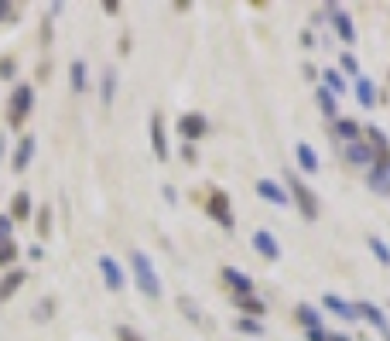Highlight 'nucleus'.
Instances as JSON below:
<instances>
[{"label": "nucleus", "instance_id": "f257e3e1", "mask_svg": "<svg viewBox=\"0 0 390 341\" xmlns=\"http://www.w3.org/2000/svg\"><path fill=\"white\" fill-rule=\"evenodd\" d=\"M130 266H134L137 290H140L144 297H155V301H157V297H161V277H157L155 263H151V256L137 249L134 256H130Z\"/></svg>", "mask_w": 390, "mask_h": 341}, {"label": "nucleus", "instance_id": "f03ea898", "mask_svg": "<svg viewBox=\"0 0 390 341\" xmlns=\"http://www.w3.org/2000/svg\"><path fill=\"white\" fill-rule=\"evenodd\" d=\"M288 188H291V205H298L301 215H305L308 222H315V219H318V198L312 195V188H308L298 174H288Z\"/></svg>", "mask_w": 390, "mask_h": 341}, {"label": "nucleus", "instance_id": "7ed1b4c3", "mask_svg": "<svg viewBox=\"0 0 390 341\" xmlns=\"http://www.w3.org/2000/svg\"><path fill=\"white\" fill-rule=\"evenodd\" d=\"M31 106H35V89H31L28 82H21L18 89H14V96H11V106H7V116H11V123L18 127L21 120L31 113Z\"/></svg>", "mask_w": 390, "mask_h": 341}, {"label": "nucleus", "instance_id": "20e7f679", "mask_svg": "<svg viewBox=\"0 0 390 341\" xmlns=\"http://www.w3.org/2000/svg\"><path fill=\"white\" fill-rule=\"evenodd\" d=\"M206 212H209V215H213V219L226 229V232H233V229H236V219H233V209H230L226 191H213V195H209V202H206Z\"/></svg>", "mask_w": 390, "mask_h": 341}, {"label": "nucleus", "instance_id": "39448f33", "mask_svg": "<svg viewBox=\"0 0 390 341\" xmlns=\"http://www.w3.org/2000/svg\"><path fill=\"white\" fill-rule=\"evenodd\" d=\"M96 270H99V277H103V284H106V290H113V294H120L123 290V284H127V277H123V266L113 260V256H99L96 260Z\"/></svg>", "mask_w": 390, "mask_h": 341}, {"label": "nucleus", "instance_id": "423d86ee", "mask_svg": "<svg viewBox=\"0 0 390 341\" xmlns=\"http://www.w3.org/2000/svg\"><path fill=\"white\" fill-rule=\"evenodd\" d=\"M329 18H332V28H335V35L342 38V45H356V24H352L350 11H342V7L329 4Z\"/></svg>", "mask_w": 390, "mask_h": 341}, {"label": "nucleus", "instance_id": "0eeeda50", "mask_svg": "<svg viewBox=\"0 0 390 341\" xmlns=\"http://www.w3.org/2000/svg\"><path fill=\"white\" fill-rule=\"evenodd\" d=\"M254 191L260 195V198H264V202L277 205V209H288V205H291V195H288V191L281 188L277 181H271V178H260V181L254 185Z\"/></svg>", "mask_w": 390, "mask_h": 341}, {"label": "nucleus", "instance_id": "6e6552de", "mask_svg": "<svg viewBox=\"0 0 390 341\" xmlns=\"http://www.w3.org/2000/svg\"><path fill=\"white\" fill-rule=\"evenodd\" d=\"M206 130H209V123L202 113H185L178 120V133L185 137V144H195L199 137H206Z\"/></svg>", "mask_w": 390, "mask_h": 341}, {"label": "nucleus", "instance_id": "1a4fd4ad", "mask_svg": "<svg viewBox=\"0 0 390 341\" xmlns=\"http://www.w3.org/2000/svg\"><path fill=\"white\" fill-rule=\"evenodd\" d=\"M250 243H254V249L264 256V260H271V263H277V260H281V243L274 239L271 229H257Z\"/></svg>", "mask_w": 390, "mask_h": 341}, {"label": "nucleus", "instance_id": "9d476101", "mask_svg": "<svg viewBox=\"0 0 390 341\" xmlns=\"http://www.w3.org/2000/svg\"><path fill=\"white\" fill-rule=\"evenodd\" d=\"M356 314H360V318H367V321H370L373 328H377V331L384 335V341H390V321H387V314H384V311H380L377 304L360 301V304H356Z\"/></svg>", "mask_w": 390, "mask_h": 341}, {"label": "nucleus", "instance_id": "9b49d317", "mask_svg": "<svg viewBox=\"0 0 390 341\" xmlns=\"http://www.w3.org/2000/svg\"><path fill=\"white\" fill-rule=\"evenodd\" d=\"M322 307H325V311H332L335 318H342V321H360V314H356V304H352V301H342L339 294H325V297H322Z\"/></svg>", "mask_w": 390, "mask_h": 341}, {"label": "nucleus", "instance_id": "f8f14e48", "mask_svg": "<svg viewBox=\"0 0 390 341\" xmlns=\"http://www.w3.org/2000/svg\"><path fill=\"white\" fill-rule=\"evenodd\" d=\"M223 280L230 284L233 297H247V294H254V280H250L243 270H236V266H226V270H223Z\"/></svg>", "mask_w": 390, "mask_h": 341}, {"label": "nucleus", "instance_id": "ddd939ff", "mask_svg": "<svg viewBox=\"0 0 390 341\" xmlns=\"http://www.w3.org/2000/svg\"><path fill=\"white\" fill-rule=\"evenodd\" d=\"M346 161H350V164H356V168H373V164H377V151H373L370 144H360V140H356V144H346Z\"/></svg>", "mask_w": 390, "mask_h": 341}, {"label": "nucleus", "instance_id": "4468645a", "mask_svg": "<svg viewBox=\"0 0 390 341\" xmlns=\"http://www.w3.org/2000/svg\"><path fill=\"white\" fill-rule=\"evenodd\" d=\"M367 188H370L373 195H384V198L390 195V174H387V164H384V161L367 170Z\"/></svg>", "mask_w": 390, "mask_h": 341}, {"label": "nucleus", "instance_id": "2eb2a0df", "mask_svg": "<svg viewBox=\"0 0 390 341\" xmlns=\"http://www.w3.org/2000/svg\"><path fill=\"white\" fill-rule=\"evenodd\" d=\"M151 147H155V157L157 161H168V137H165V120L161 116H151Z\"/></svg>", "mask_w": 390, "mask_h": 341}, {"label": "nucleus", "instance_id": "dca6fc26", "mask_svg": "<svg viewBox=\"0 0 390 341\" xmlns=\"http://www.w3.org/2000/svg\"><path fill=\"white\" fill-rule=\"evenodd\" d=\"M35 137L28 133V137H21L18 151H14V170H28V164H31V157H35Z\"/></svg>", "mask_w": 390, "mask_h": 341}, {"label": "nucleus", "instance_id": "f3484780", "mask_svg": "<svg viewBox=\"0 0 390 341\" xmlns=\"http://www.w3.org/2000/svg\"><path fill=\"white\" fill-rule=\"evenodd\" d=\"M294 157H298V168L305 170V174H318V154H315L312 144H298Z\"/></svg>", "mask_w": 390, "mask_h": 341}, {"label": "nucleus", "instance_id": "a211bd4d", "mask_svg": "<svg viewBox=\"0 0 390 341\" xmlns=\"http://www.w3.org/2000/svg\"><path fill=\"white\" fill-rule=\"evenodd\" d=\"M233 307L240 311V314L254 318V321L264 314V311H267V307H264V301H260V297H254V294H247V297H233Z\"/></svg>", "mask_w": 390, "mask_h": 341}, {"label": "nucleus", "instance_id": "6ab92c4d", "mask_svg": "<svg viewBox=\"0 0 390 341\" xmlns=\"http://www.w3.org/2000/svg\"><path fill=\"white\" fill-rule=\"evenodd\" d=\"M356 103L363 106V110H373L377 106V86H373L370 79H356Z\"/></svg>", "mask_w": 390, "mask_h": 341}, {"label": "nucleus", "instance_id": "aec40b11", "mask_svg": "<svg viewBox=\"0 0 390 341\" xmlns=\"http://www.w3.org/2000/svg\"><path fill=\"white\" fill-rule=\"evenodd\" d=\"M315 103H318L322 116H329V120H339V103H335V96H332L325 86H318V89H315Z\"/></svg>", "mask_w": 390, "mask_h": 341}, {"label": "nucleus", "instance_id": "412c9836", "mask_svg": "<svg viewBox=\"0 0 390 341\" xmlns=\"http://www.w3.org/2000/svg\"><path fill=\"white\" fill-rule=\"evenodd\" d=\"M99 99H103V106H113V99H117V69H106V72H103Z\"/></svg>", "mask_w": 390, "mask_h": 341}, {"label": "nucleus", "instance_id": "4be33fe9", "mask_svg": "<svg viewBox=\"0 0 390 341\" xmlns=\"http://www.w3.org/2000/svg\"><path fill=\"white\" fill-rule=\"evenodd\" d=\"M294 318L305 324V331H315V328H322V314H318V307H312V304H298Z\"/></svg>", "mask_w": 390, "mask_h": 341}, {"label": "nucleus", "instance_id": "5701e85b", "mask_svg": "<svg viewBox=\"0 0 390 341\" xmlns=\"http://www.w3.org/2000/svg\"><path fill=\"white\" fill-rule=\"evenodd\" d=\"M322 82L332 96H346V76L339 69H322Z\"/></svg>", "mask_w": 390, "mask_h": 341}, {"label": "nucleus", "instance_id": "b1692460", "mask_svg": "<svg viewBox=\"0 0 390 341\" xmlns=\"http://www.w3.org/2000/svg\"><path fill=\"white\" fill-rule=\"evenodd\" d=\"M335 133H339L346 144H356L363 130H360V123H356V120H350V116H339V120H335Z\"/></svg>", "mask_w": 390, "mask_h": 341}, {"label": "nucleus", "instance_id": "393cba45", "mask_svg": "<svg viewBox=\"0 0 390 341\" xmlns=\"http://www.w3.org/2000/svg\"><path fill=\"white\" fill-rule=\"evenodd\" d=\"M28 215H31V195H28V191H18L14 202H11V219H14V222H24Z\"/></svg>", "mask_w": 390, "mask_h": 341}, {"label": "nucleus", "instance_id": "a878e982", "mask_svg": "<svg viewBox=\"0 0 390 341\" xmlns=\"http://www.w3.org/2000/svg\"><path fill=\"white\" fill-rule=\"evenodd\" d=\"M69 79H72V93H76V96L86 93V82H89L86 62H72V65H69Z\"/></svg>", "mask_w": 390, "mask_h": 341}, {"label": "nucleus", "instance_id": "bb28decb", "mask_svg": "<svg viewBox=\"0 0 390 341\" xmlns=\"http://www.w3.org/2000/svg\"><path fill=\"white\" fill-rule=\"evenodd\" d=\"M21 284H24V270H14V273H7V277L0 280V301H7V297H11V294H14Z\"/></svg>", "mask_w": 390, "mask_h": 341}, {"label": "nucleus", "instance_id": "cd10ccee", "mask_svg": "<svg viewBox=\"0 0 390 341\" xmlns=\"http://www.w3.org/2000/svg\"><path fill=\"white\" fill-rule=\"evenodd\" d=\"M367 137H370V140H373V144H370L373 151L380 154V157H387V151H390V140H387V133L380 130V127H373V123H370V127H367Z\"/></svg>", "mask_w": 390, "mask_h": 341}, {"label": "nucleus", "instance_id": "c85d7f7f", "mask_svg": "<svg viewBox=\"0 0 390 341\" xmlns=\"http://www.w3.org/2000/svg\"><path fill=\"white\" fill-rule=\"evenodd\" d=\"M367 246H370V253L380 260V266H390V246L380 239V236H370V239H367Z\"/></svg>", "mask_w": 390, "mask_h": 341}, {"label": "nucleus", "instance_id": "c756f323", "mask_svg": "<svg viewBox=\"0 0 390 341\" xmlns=\"http://www.w3.org/2000/svg\"><path fill=\"white\" fill-rule=\"evenodd\" d=\"M240 335H264V324L260 321H254V318H240V321L233 324Z\"/></svg>", "mask_w": 390, "mask_h": 341}, {"label": "nucleus", "instance_id": "7c9ffc66", "mask_svg": "<svg viewBox=\"0 0 390 341\" xmlns=\"http://www.w3.org/2000/svg\"><path fill=\"white\" fill-rule=\"evenodd\" d=\"M14 260H18V243H14V239L0 243V266H11Z\"/></svg>", "mask_w": 390, "mask_h": 341}, {"label": "nucleus", "instance_id": "2f4dec72", "mask_svg": "<svg viewBox=\"0 0 390 341\" xmlns=\"http://www.w3.org/2000/svg\"><path fill=\"white\" fill-rule=\"evenodd\" d=\"M38 236H41V239H45V236H52V209H48V205L38 212Z\"/></svg>", "mask_w": 390, "mask_h": 341}, {"label": "nucleus", "instance_id": "473e14b6", "mask_svg": "<svg viewBox=\"0 0 390 341\" xmlns=\"http://www.w3.org/2000/svg\"><path fill=\"white\" fill-rule=\"evenodd\" d=\"M339 69H342L346 76H360V62H356V55H350V52H342V58H339Z\"/></svg>", "mask_w": 390, "mask_h": 341}, {"label": "nucleus", "instance_id": "72a5a7b5", "mask_svg": "<svg viewBox=\"0 0 390 341\" xmlns=\"http://www.w3.org/2000/svg\"><path fill=\"white\" fill-rule=\"evenodd\" d=\"M178 307H182V311H185V318H189V321H202V318H199V307H195V301L192 297H178Z\"/></svg>", "mask_w": 390, "mask_h": 341}, {"label": "nucleus", "instance_id": "f704fd0d", "mask_svg": "<svg viewBox=\"0 0 390 341\" xmlns=\"http://www.w3.org/2000/svg\"><path fill=\"white\" fill-rule=\"evenodd\" d=\"M11 232H14V219H11V215H0V243H7V239H14Z\"/></svg>", "mask_w": 390, "mask_h": 341}, {"label": "nucleus", "instance_id": "c9c22d12", "mask_svg": "<svg viewBox=\"0 0 390 341\" xmlns=\"http://www.w3.org/2000/svg\"><path fill=\"white\" fill-rule=\"evenodd\" d=\"M18 72V62L14 58H0V79H14Z\"/></svg>", "mask_w": 390, "mask_h": 341}, {"label": "nucleus", "instance_id": "e433bc0d", "mask_svg": "<svg viewBox=\"0 0 390 341\" xmlns=\"http://www.w3.org/2000/svg\"><path fill=\"white\" fill-rule=\"evenodd\" d=\"M117 341H144V338L137 335L134 328H127V324H120V328H117Z\"/></svg>", "mask_w": 390, "mask_h": 341}, {"label": "nucleus", "instance_id": "4c0bfd02", "mask_svg": "<svg viewBox=\"0 0 390 341\" xmlns=\"http://www.w3.org/2000/svg\"><path fill=\"white\" fill-rule=\"evenodd\" d=\"M35 318H38V321H48V318H52V301L38 304V307H35Z\"/></svg>", "mask_w": 390, "mask_h": 341}, {"label": "nucleus", "instance_id": "58836bf2", "mask_svg": "<svg viewBox=\"0 0 390 341\" xmlns=\"http://www.w3.org/2000/svg\"><path fill=\"white\" fill-rule=\"evenodd\" d=\"M182 157H185L189 164H195V161H199V154H195V144H185V147H182Z\"/></svg>", "mask_w": 390, "mask_h": 341}, {"label": "nucleus", "instance_id": "ea45409f", "mask_svg": "<svg viewBox=\"0 0 390 341\" xmlns=\"http://www.w3.org/2000/svg\"><path fill=\"white\" fill-rule=\"evenodd\" d=\"M11 18H18V14H14V7L0 0V21H11Z\"/></svg>", "mask_w": 390, "mask_h": 341}, {"label": "nucleus", "instance_id": "a19ab883", "mask_svg": "<svg viewBox=\"0 0 390 341\" xmlns=\"http://www.w3.org/2000/svg\"><path fill=\"white\" fill-rule=\"evenodd\" d=\"M308 341H329V331L325 328H315V331H308Z\"/></svg>", "mask_w": 390, "mask_h": 341}, {"label": "nucleus", "instance_id": "79ce46f5", "mask_svg": "<svg viewBox=\"0 0 390 341\" xmlns=\"http://www.w3.org/2000/svg\"><path fill=\"white\" fill-rule=\"evenodd\" d=\"M28 256H31V260H45V249H41V246H31V249H28Z\"/></svg>", "mask_w": 390, "mask_h": 341}, {"label": "nucleus", "instance_id": "37998d69", "mask_svg": "<svg viewBox=\"0 0 390 341\" xmlns=\"http://www.w3.org/2000/svg\"><path fill=\"white\" fill-rule=\"evenodd\" d=\"M165 202H168V205H175V188H172V185H165Z\"/></svg>", "mask_w": 390, "mask_h": 341}, {"label": "nucleus", "instance_id": "c03bdc74", "mask_svg": "<svg viewBox=\"0 0 390 341\" xmlns=\"http://www.w3.org/2000/svg\"><path fill=\"white\" fill-rule=\"evenodd\" d=\"M301 45H305V48H312V45H315V38H312V31H301Z\"/></svg>", "mask_w": 390, "mask_h": 341}, {"label": "nucleus", "instance_id": "a18cd8bd", "mask_svg": "<svg viewBox=\"0 0 390 341\" xmlns=\"http://www.w3.org/2000/svg\"><path fill=\"white\" fill-rule=\"evenodd\" d=\"M329 341H352L350 335H329Z\"/></svg>", "mask_w": 390, "mask_h": 341}, {"label": "nucleus", "instance_id": "49530a36", "mask_svg": "<svg viewBox=\"0 0 390 341\" xmlns=\"http://www.w3.org/2000/svg\"><path fill=\"white\" fill-rule=\"evenodd\" d=\"M4 151H7V140L0 137V161H4Z\"/></svg>", "mask_w": 390, "mask_h": 341}, {"label": "nucleus", "instance_id": "de8ad7c7", "mask_svg": "<svg viewBox=\"0 0 390 341\" xmlns=\"http://www.w3.org/2000/svg\"><path fill=\"white\" fill-rule=\"evenodd\" d=\"M387 174H390V161H387Z\"/></svg>", "mask_w": 390, "mask_h": 341}]
</instances>
